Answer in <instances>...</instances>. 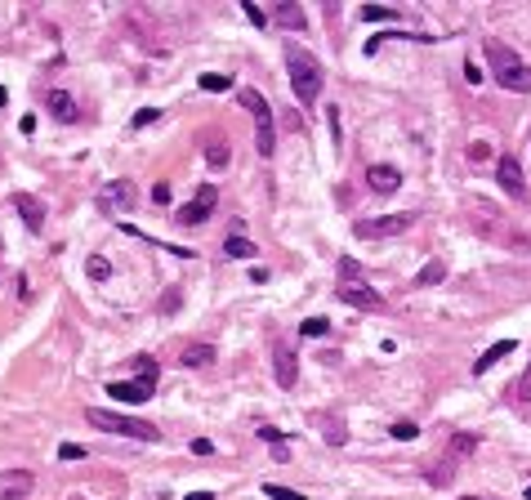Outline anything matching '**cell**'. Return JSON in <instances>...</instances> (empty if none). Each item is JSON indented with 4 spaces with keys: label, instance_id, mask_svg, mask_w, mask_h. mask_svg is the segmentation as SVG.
<instances>
[{
    "label": "cell",
    "instance_id": "cell-1",
    "mask_svg": "<svg viewBox=\"0 0 531 500\" xmlns=\"http://www.w3.org/2000/svg\"><path fill=\"white\" fill-rule=\"evenodd\" d=\"M482 50H487L491 76H496V85H500V90H513V94H531V67H527L523 58H518V54L509 50V45L491 36V41L482 45Z\"/></svg>",
    "mask_w": 531,
    "mask_h": 500
},
{
    "label": "cell",
    "instance_id": "cell-2",
    "mask_svg": "<svg viewBox=\"0 0 531 500\" xmlns=\"http://www.w3.org/2000/svg\"><path fill=\"white\" fill-rule=\"evenodd\" d=\"M286 67H291V90H295L299 107H312L317 94H322V81H326L322 63L304 50V45H286Z\"/></svg>",
    "mask_w": 531,
    "mask_h": 500
},
{
    "label": "cell",
    "instance_id": "cell-3",
    "mask_svg": "<svg viewBox=\"0 0 531 500\" xmlns=\"http://www.w3.org/2000/svg\"><path fill=\"white\" fill-rule=\"evenodd\" d=\"M85 424L103 433H116V438H135V442H161V429L148 420H130L120 411H103V407H85Z\"/></svg>",
    "mask_w": 531,
    "mask_h": 500
},
{
    "label": "cell",
    "instance_id": "cell-4",
    "mask_svg": "<svg viewBox=\"0 0 531 500\" xmlns=\"http://www.w3.org/2000/svg\"><path fill=\"white\" fill-rule=\"evenodd\" d=\"M241 107L255 116V148L259 156H273L277 152V126H273V103L263 99L259 90H241Z\"/></svg>",
    "mask_w": 531,
    "mask_h": 500
},
{
    "label": "cell",
    "instance_id": "cell-5",
    "mask_svg": "<svg viewBox=\"0 0 531 500\" xmlns=\"http://www.w3.org/2000/svg\"><path fill=\"white\" fill-rule=\"evenodd\" d=\"M415 219L411 210H402V215H380V219H357L353 224V233L361 241H380V237H397V233H406V228H415Z\"/></svg>",
    "mask_w": 531,
    "mask_h": 500
},
{
    "label": "cell",
    "instance_id": "cell-6",
    "mask_svg": "<svg viewBox=\"0 0 531 500\" xmlns=\"http://www.w3.org/2000/svg\"><path fill=\"white\" fill-rule=\"evenodd\" d=\"M135 201H139V192H135L130 179H112L107 188H99V210L103 215H130Z\"/></svg>",
    "mask_w": 531,
    "mask_h": 500
},
{
    "label": "cell",
    "instance_id": "cell-7",
    "mask_svg": "<svg viewBox=\"0 0 531 500\" xmlns=\"http://www.w3.org/2000/svg\"><path fill=\"white\" fill-rule=\"evenodd\" d=\"M214 201H219V192H214V184H201L197 188V197H192L188 205H179V224L184 228H197V224H206L210 219V210H214Z\"/></svg>",
    "mask_w": 531,
    "mask_h": 500
},
{
    "label": "cell",
    "instance_id": "cell-8",
    "mask_svg": "<svg viewBox=\"0 0 531 500\" xmlns=\"http://www.w3.org/2000/svg\"><path fill=\"white\" fill-rule=\"evenodd\" d=\"M273 375H277L282 388L299 384V358H295V349L286 344V339H277V349H273Z\"/></svg>",
    "mask_w": 531,
    "mask_h": 500
},
{
    "label": "cell",
    "instance_id": "cell-9",
    "mask_svg": "<svg viewBox=\"0 0 531 500\" xmlns=\"http://www.w3.org/2000/svg\"><path fill=\"white\" fill-rule=\"evenodd\" d=\"M496 179H500V188L509 192L513 201H527V179H523V165H518L513 156H500L496 161Z\"/></svg>",
    "mask_w": 531,
    "mask_h": 500
},
{
    "label": "cell",
    "instance_id": "cell-10",
    "mask_svg": "<svg viewBox=\"0 0 531 500\" xmlns=\"http://www.w3.org/2000/svg\"><path fill=\"white\" fill-rule=\"evenodd\" d=\"M335 290H340V299L353 304V309H366V313H380V309H384V295H380V290H371L366 282H353V286L340 282Z\"/></svg>",
    "mask_w": 531,
    "mask_h": 500
},
{
    "label": "cell",
    "instance_id": "cell-11",
    "mask_svg": "<svg viewBox=\"0 0 531 500\" xmlns=\"http://www.w3.org/2000/svg\"><path fill=\"white\" fill-rule=\"evenodd\" d=\"M9 205H14V210L22 215V224L32 228V233H41L45 228V205L32 197V192H14V197H9Z\"/></svg>",
    "mask_w": 531,
    "mask_h": 500
},
{
    "label": "cell",
    "instance_id": "cell-12",
    "mask_svg": "<svg viewBox=\"0 0 531 500\" xmlns=\"http://www.w3.org/2000/svg\"><path fill=\"white\" fill-rule=\"evenodd\" d=\"M366 184H371V192H384V197H389V192H397V184H402V170L380 161V165L366 170Z\"/></svg>",
    "mask_w": 531,
    "mask_h": 500
},
{
    "label": "cell",
    "instance_id": "cell-13",
    "mask_svg": "<svg viewBox=\"0 0 531 500\" xmlns=\"http://www.w3.org/2000/svg\"><path fill=\"white\" fill-rule=\"evenodd\" d=\"M32 473L27 469H9V473H0V500H22L32 492Z\"/></svg>",
    "mask_w": 531,
    "mask_h": 500
},
{
    "label": "cell",
    "instance_id": "cell-14",
    "mask_svg": "<svg viewBox=\"0 0 531 500\" xmlns=\"http://www.w3.org/2000/svg\"><path fill=\"white\" fill-rule=\"evenodd\" d=\"M273 22H277V27H286V32H304L308 27V14L295 5V0H282V5L273 9Z\"/></svg>",
    "mask_w": 531,
    "mask_h": 500
},
{
    "label": "cell",
    "instance_id": "cell-15",
    "mask_svg": "<svg viewBox=\"0 0 531 500\" xmlns=\"http://www.w3.org/2000/svg\"><path fill=\"white\" fill-rule=\"evenodd\" d=\"M50 112L58 116V121H67V126H76L81 121V107H76V99H71V94H63V90H50Z\"/></svg>",
    "mask_w": 531,
    "mask_h": 500
},
{
    "label": "cell",
    "instance_id": "cell-16",
    "mask_svg": "<svg viewBox=\"0 0 531 500\" xmlns=\"http://www.w3.org/2000/svg\"><path fill=\"white\" fill-rule=\"evenodd\" d=\"M509 353H513V339H496L487 353H478V358H474V375H487L500 358H509Z\"/></svg>",
    "mask_w": 531,
    "mask_h": 500
},
{
    "label": "cell",
    "instance_id": "cell-17",
    "mask_svg": "<svg viewBox=\"0 0 531 500\" xmlns=\"http://www.w3.org/2000/svg\"><path fill=\"white\" fill-rule=\"evenodd\" d=\"M107 393H112L116 402H130V407H139V402H148V398H152V388H143L139 380H135V384H125V380H112V384H107Z\"/></svg>",
    "mask_w": 531,
    "mask_h": 500
},
{
    "label": "cell",
    "instance_id": "cell-18",
    "mask_svg": "<svg viewBox=\"0 0 531 500\" xmlns=\"http://www.w3.org/2000/svg\"><path fill=\"white\" fill-rule=\"evenodd\" d=\"M425 478H429L433 487H451V482H455V456H451V451H446L442 460H433V465L425 469Z\"/></svg>",
    "mask_w": 531,
    "mask_h": 500
},
{
    "label": "cell",
    "instance_id": "cell-19",
    "mask_svg": "<svg viewBox=\"0 0 531 500\" xmlns=\"http://www.w3.org/2000/svg\"><path fill=\"white\" fill-rule=\"evenodd\" d=\"M210 362H214V349L210 344H188L184 349V367L188 371H201V367H210Z\"/></svg>",
    "mask_w": 531,
    "mask_h": 500
},
{
    "label": "cell",
    "instance_id": "cell-20",
    "mask_svg": "<svg viewBox=\"0 0 531 500\" xmlns=\"http://www.w3.org/2000/svg\"><path fill=\"white\" fill-rule=\"evenodd\" d=\"M228 161H233L228 143H223V139H210V143H206V165H210V170H228Z\"/></svg>",
    "mask_w": 531,
    "mask_h": 500
},
{
    "label": "cell",
    "instance_id": "cell-21",
    "mask_svg": "<svg viewBox=\"0 0 531 500\" xmlns=\"http://www.w3.org/2000/svg\"><path fill=\"white\" fill-rule=\"evenodd\" d=\"M446 451H451V456L455 460H464V456H474V451H478V433H451V447H446Z\"/></svg>",
    "mask_w": 531,
    "mask_h": 500
},
{
    "label": "cell",
    "instance_id": "cell-22",
    "mask_svg": "<svg viewBox=\"0 0 531 500\" xmlns=\"http://www.w3.org/2000/svg\"><path fill=\"white\" fill-rule=\"evenodd\" d=\"M446 277V259H429L425 268H420V277H415V286H438Z\"/></svg>",
    "mask_w": 531,
    "mask_h": 500
},
{
    "label": "cell",
    "instance_id": "cell-23",
    "mask_svg": "<svg viewBox=\"0 0 531 500\" xmlns=\"http://www.w3.org/2000/svg\"><path fill=\"white\" fill-rule=\"evenodd\" d=\"M223 250L233 255V259H255V255H259V246H255V241H246V237H228Z\"/></svg>",
    "mask_w": 531,
    "mask_h": 500
},
{
    "label": "cell",
    "instance_id": "cell-24",
    "mask_svg": "<svg viewBox=\"0 0 531 500\" xmlns=\"http://www.w3.org/2000/svg\"><path fill=\"white\" fill-rule=\"evenodd\" d=\"M85 277H90V282H107V277H112V264H107L103 255H90V259H85Z\"/></svg>",
    "mask_w": 531,
    "mask_h": 500
},
{
    "label": "cell",
    "instance_id": "cell-25",
    "mask_svg": "<svg viewBox=\"0 0 531 500\" xmlns=\"http://www.w3.org/2000/svg\"><path fill=\"white\" fill-rule=\"evenodd\" d=\"M135 362H139V384L156 393V375H161V371H156V362L152 358H135Z\"/></svg>",
    "mask_w": 531,
    "mask_h": 500
},
{
    "label": "cell",
    "instance_id": "cell-26",
    "mask_svg": "<svg viewBox=\"0 0 531 500\" xmlns=\"http://www.w3.org/2000/svg\"><path fill=\"white\" fill-rule=\"evenodd\" d=\"M361 18H366V22H393L397 9H389V5H361Z\"/></svg>",
    "mask_w": 531,
    "mask_h": 500
},
{
    "label": "cell",
    "instance_id": "cell-27",
    "mask_svg": "<svg viewBox=\"0 0 531 500\" xmlns=\"http://www.w3.org/2000/svg\"><path fill=\"white\" fill-rule=\"evenodd\" d=\"M228 85H233V81H228L223 72H206V76H201V90H210V94H223Z\"/></svg>",
    "mask_w": 531,
    "mask_h": 500
},
{
    "label": "cell",
    "instance_id": "cell-28",
    "mask_svg": "<svg viewBox=\"0 0 531 500\" xmlns=\"http://www.w3.org/2000/svg\"><path fill=\"white\" fill-rule=\"evenodd\" d=\"M299 331H304L308 339H322L326 331H331V322H326V317H308V322H304V326H299Z\"/></svg>",
    "mask_w": 531,
    "mask_h": 500
},
{
    "label": "cell",
    "instance_id": "cell-29",
    "mask_svg": "<svg viewBox=\"0 0 531 500\" xmlns=\"http://www.w3.org/2000/svg\"><path fill=\"white\" fill-rule=\"evenodd\" d=\"M326 442H331V447H340V442H348V429H344V420H331V424H326Z\"/></svg>",
    "mask_w": 531,
    "mask_h": 500
},
{
    "label": "cell",
    "instance_id": "cell-30",
    "mask_svg": "<svg viewBox=\"0 0 531 500\" xmlns=\"http://www.w3.org/2000/svg\"><path fill=\"white\" fill-rule=\"evenodd\" d=\"M263 496H268V500H304L299 492H291V487H277V482H263Z\"/></svg>",
    "mask_w": 531,
    "mask_h": 500
},
{
    "label": "cell",
    "instance_id": "cell-31",
    "mask_svg": "<svg viewBox=\"0 0 531 500\" xmlns=\"http://www.w3.org/2000/svg\"><path fill=\"white\" fill-rule=\"evenodd\" d=\"M255 433L263 438V442H273V447H282V442H286V429H277V424H259Z\"/></svg>",
    "mask_w": 531,
    "mask_h": 500
},
{
    "label": "cell",
    "instance_id": "cell-32",
    "mask_svg": "<svg viewBox=\"0 0 531 500\" xmlns=\"http://www.w3.org/2000/svg\"><path fill=\"white\" fill-rule=\"evenodd\" d=\"M340 273H344V286L361 282V264H357V259H340Z\"/></svg>",
    "mask_w": 531,
    "mask_h": 500
},
{
    "label": "cell",
    "instance_id": "cell-33",
    "mask_svg": "<svg viewBox=\"0 0 531 500\" xmlns=\"http://www.w3.org/2000/svg\"><path fill=\"white\" fill-rule=\"evenodd\" d=\"M389 433L397 438V442H411V438H415L420 429H415V424H411V420H397V424H393V429H389Z\"/></svg>",
    "mask_w": 531,
    "mask_h": 500
},
{
    "label": "cell",
    "instance_id": "cell-34",
    "mask_svg": "<svg viewBox=\"0 0 531 500\" xmlns=\"http://www.w3.org/2000/svg\"><path fill=\"white\" fill-rule=\"evenodd\" d=\"M487 156H491V143L487 139H474V143H469V161H487Z\"/></svg>",
    "mask_w": 531,
    "mask_h": 500
},
{
    "label": "cell",
    "instance_id": "cell-35",
    "mask_svg": "<svg viewBox=\"0 0 531 500\" xmlns=\"http://www.w3.org/2000/svg\"><path fill=\"white\" fill-rule=\"evenodd\" d=\"M518 402H523V407H531V367L523 371V380H518Z\"/></svg>",
    "mask_w": 531,
    "mask_h": 500
},
{
    "label": "cell",
    "instance_id": "cell-36",
    "mask_svg": "<svg viewBox=\"0 0 531 500\" xmlns=\"http://www.w3.org/2000/svg\"><path fill=\"white\" fill-rule=\"evenodd\" d=\"M241 9H246V18H250V22H255V27H263V22H273V18H268V14H263V9H259V5H250V0H246V5H241Z\"/></svg>",
    "mask_w": 531,
    "mask_h": 500
},
{
    "label": "cell",
    "instance_id": "cell-37",
    "mask_svg": "<svg viewBox=\"0 0 531 500\" xmlns=\"http://www.w3.org/2000/svg\"><path fill=\"white\" fill-rule=\"evenodd\" d=\"M152 121H161V107H143V112L135 116V126L143 130V126H152Z\"/></svg>",
    "mask_w": 531,
    "mask_h": 500
},
{
    "label": "cell",
    "instance_id": "cell-38",
    "mask_svg": "<svg viewBox=\"0 0 531 500\" xmlns=\"http://www.w3.org/2000/svg\"><path fill=\"white\" fill-rule=\"evenodd\" d=\"M85 456V447H76V442H63L58 447V460H81Z\"/></svg>",
    "mask_w": 531,
    "mask_h": 500
},
{
    "label": "cell",
    "instance_id": "cell-39",
    "mask_svg": "<svg viewBox=\"0 0 531 500\" xmlns=\"http://www.w3.org/2000/svg\"><path fill=\"white\" fill-rule=\"evenodd\" d=\"M152 201H156V205L170 201V184H156V188H152Z\"/></svg>",
    "mask_w": 531,
    "mask_h": 500
},
{
    "label": "cell",
    "instance_id": "cell-40",
    "mask_svg": "<svg viewBox=\"0 0 531 500\" xmlns=\"http://www.w3.org/2000/svg\"><path fill=\"white\" fill-rule=\"evenodd\" d=\"M192 451H197V456H210L214 447H210V438H197V442H192Z\"/></svg>",
    "mask_w": 531,
    "mask_h": 500
},
{
    "label": "cell",
    "instance_id": "cell-41",
    "mask_svg": "<svg viewBox=\"0 0 531 500\" xmlns=\"http://www.w3.org/2000/svg\"><path fill=\"white\" fill-rule=\"evenodd\" d=\"M184 500H214V496H210V492H188Z\"/></svg>",
    "mask_w": 531,
    "mask_h": 500
},
{
    "label": "cell",
    "instance_id": "cell-42",
    "mask_svg": "<svg viewBox=\"0 0 531 500\" xmlns=\"http://www.w3.org/2000/svg\"><path fill=\"white\" fill-rule=\"evenodd\" d=\"M9 103V94H5V85H0V107H5Z\"/></svg>",
    "mask_w": 531,
    "mask_h": 500
},
{
    "label": "cell",
    "instance_id": "cell-43",
    "mask_svg": "<svg viewBox=\"0 0 531 500\" xmlns=\"http://www.w3.org/2000/svg\"><path fill=\"white\" fill-rule=\"evenodd\" d=\"M460 500H487V496H460Z\"/></svg>",
    "mask_w": 531,
    "mask_h": 500
},
{
    "label": "cell",
    "instance_id": "cell-44",
    "mask_svg": "<svg viewBox=\"0 0 531 500\" xmlns=\"http://www.w3.org/2000/svg\"><path fill=\"white\" fill-rule=\"evenodd\" d=\"M527 500H531V487H527Z\"/></svg>",
    "mask_w": 531,
    "mask_h": 500
}]
</instances>
